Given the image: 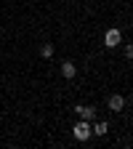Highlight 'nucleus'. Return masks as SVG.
<instances>
[{
    "label": "nucleus",
    "instance_id": "nucleus-4",
    "mask_svg": "<svg viewBox=\"0 0 133 149\" xmlns=\"http://www.w3.org/2000/svg\"><path fill=\"white\" fill-rule=\"evenodd\" d=\"M75 112H77L80 120H88V123L96 120V107H75Z\"/></svg>",
    "mask_w": 133,
    "mask_h": 149
},
{
    "label": "nucleus",
    "instance_id": "nucleus-2",
    "mask_svg": "<svg viewBox=\"0 0 133 149\" xmlns=\"http://www.w3.org/2000/svg\"><path fill=\"white\" fill-rule=\"evenodd\" d=\"M104 45H107V48H117V45H123V32H120L117 27L107 29V32H104Z\"/></svg>",
    "mask_w": 133,
    "mask_h": 149
},
{
    "label": "nucleus",
    "instance_id": "nucleus-1",
    "mask_svg": "<svg viewBox=\"0 0 133 149\" xmlns=\"http://www.w3.org/2000/svg\"><path fill=\"white\" fill-rule=\"evenodd\" d=\"M72 136L77 139L80 144H85V141H88V139L93 136V130H91V123H88V120H80L77 125L72 128Z\"/></svg>",
    "mask_w": 133,
    "mask_h": 149
},
{
    "label": "nucleus",
    "instance_id": "nucleus-8",
    "mask_svg": "<svg viewBox=\"0 0 133 149\" xmlns=\"http://www.w3.org/2000/svg\"><path fill=\"white\" fill-rule=\"evenodd\" d=\"M123 51H125V59H133V43H128Z\"/></svg>",
    "mask_w": 133,
    "mask_h": 149
},
{
    "label": "nucleus",
    "instance_id": "nucleus-3",
    "mask_svg": "<svg viewBox=\"0 0 133 149\" xmlns=\"http://www.w3.org/2000/svg\"><path fill=\"white\" fill-rule=\"evenodd\" d=\"M107 107H109V112H123V109H125V96H120V93H112L109 101H107Z\"/></svg>",
    "mask_w": 133,
    "mask_h": 149
},
{
    "label": "nucleus",
    "instance_id": "nucleus-6",
    "mask_svg": "<svg viewBox=\"0 0 133 149\" xmlns=\"http://www.w3.org/2000/svg\"><path fill=\"white\" fill-rule=\"evenodd\" d=\"M91 130H93V136H104L107 130H109V123H107V120H99V123L91 125Z\"/></svg>",
    "mask_w": 133,
    "mask_h": 149
},
{
    "label": "nucleus",
    "instance_id": "nucleus-7",
    "mask_svg": "<svg viewBox=\"0 0 133 149\" xmlns=\"http://www.w3.org/2000/svg\"><path fill=\"white\" fill-rule=\"evenodd\" d=\"M40 56H43V59H51V56H53V45L51 43H43L40 45Z\"/></svg>",
    "mask_w": 133,
    "mask_h": 149
},
{
    "label": "nucleus",
    "instance_id": "nucleus-5",
    "mask_svg": "<svg viewBox=\"0 0 133 149\" xmlns=\"http://www.w3.org/2000/svg\"><path fill=\"white\" fill-rule=\"evenodd\" d=\"M61 74H64L67 80H72L75 74H77V67H75L72 61H61Z\"/></svg>",
    "mask_w": 133,
    "mask_h": 149
}]
</instances>
